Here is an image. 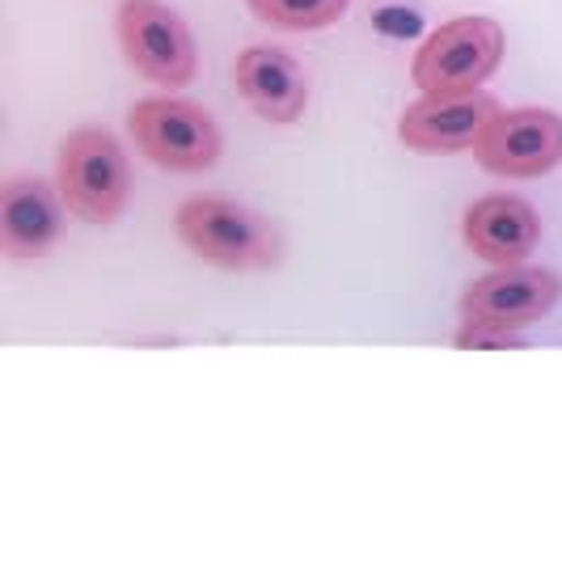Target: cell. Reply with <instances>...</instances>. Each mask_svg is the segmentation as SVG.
<instances>
[{
  "label": "cell",
  "instance_id": "cell-1",
  "mask_svg": "<svg viewBox=\"0 0 562 562\" xmlns=\"http://www.w3.org/2000/svg\"><path fill=\"white\" fill-rule=\"evenodd\" d=\"M178 237L221 271H271L280 267V228L233 199H187L173 216Z\"/></svg>",
  "mask_w": 562,
  "mask_h": 562
},
{
  "label": "cell",
  "instance_id": "cell-2",
  "mask_svg": "<svg viewBox=\"0 0 562 562\" xmlns=\"http://www.w3.org/2000/svg\"><path fill=\"white\" fill-rule=\"evenodd\" d=\"M132 191L127 157L106 127H77L59 144V199L89 225H111Z\"/></svg>",
  "mask_w": 562,
  "mask_h": 562
},
{
  "label": "cell",
  "instance_id": "cell-3",
  "mask_svg": "<svg viewBox=\"0 0 562 562\" xmlns=\"http://www.w3.org/2000/svg\"><path fill=\"white\" fill-rule=\"evenodd\" d=\"M504 59V30L491 18H452L419 47L411 77L427 98L474 93Z\"/></svg>",
  "mask_w": 562,
  "mask_h": 562
},
{
  "label": "cell",
  "instance_id": "cell-4",
  "mask_svg": "<svg viewBox=\"0 0 562 562\" xmlns=\"http://www.w3.org/2000/svg\"><path fill=\"white\" fill-rule=\"evenodd\" d=\"M114 26H119L123 56L144 81L161 85V89H182V85L195 81V38L169 4H161V0H123Z\"/></svg>",
  "mask_w": 562,
  "mask_h": 562
},
{
  "label": "cell",
  "instance_id": "cell-5",
  "mask_svg": "<svg viewBox=\"0 0 562 562\" xmlns=\"http://www.w3.org/2000/svg\"><path fill=\"white\" fill-rule=\"evenodd\" d=\"M127 127L153 166L169 173H199L221 157V132L212 114L182 98H148L127 111Z\"/></svg>",
  "mask_w": 562,
  "mask_h": 562
},
{
  "label": "cell",
  "instance_id": "cell-6",
  "mask_svg": "<svg viewBox=\"0 0 562 562\" xmlns=\"http://www.w3.org/2000/svg\"><path fill=\"white\" fill-rule=\"evenodd\" d=\"M474 157L499 178H541L562 166V114L541 106L499 111Z\"/></svg>",
  "mask_w": 562,
  "mask_h": 562
},
{
  "label": "cell",
  "instance_id": "cell-7",
  "mask_svg": "<svg viewBox=\"0 0 562 562\" xmlns=\"http://www.w3.org/2000/svg\"><path fill=\"white\" fill-rule=\"evenodd\" d=\"M499 102L491 93H457V98H427L406 106L397 123V140L415 153H465L479 148Z\"/></svg>",
  "mask_w": 562,
  "mask_h": 562
},
{
  "label": "cell",
  "instance_id": "cell-8",
  "mask_svg": "<svg viewBox=\"0 0 562 562\" xmlns=\"http://www.w3.org/2000/svg\"><path fill=\"white\" fill-rule=\"evenodd\" d=\"M562 283L554 271L546 267H499L495 276H482L465 288L461 296V313L465 322H499V326H529L537 317L559 305Z\"/></svg>",
  "mask_w": 562,
  "mask_h": 562
},
{
  "label": "cell",
  "instance_id": "cell-9",
  "mask_svg": "<svg viewBox=\"0 0 562 562\" xmlns=\"http://www.w3.org/2000/svg\"><path fill=\"white\" fill-rule=\"evenodd\" d=\"M237 89L267 123H296L310 102V81L283 47H250L237 56Z\"/></svg>",
  "mask_w": 562,
  "mask_h": 562
},
{
  "label": "cell",
  "instance_id": "cell-10",
  "mask_svg": "<svg viewBox=\"0 0 562 562\" xmlns=\"http://www.w3.org/2000/svg\"><path fill=\"white\" fill-rule=\"evenodd\" d=\"M537 237H541V221L516 195H486L465 212V246L495 267L525 262L537 250Z\"/></svg>",
  "mask_w": 562,
  "mask_h": 562
},
{
  "label": "cell",
  "instance_id": "cell-11",
  "mask_svg": "<svg viewBox=\"0 0 562 562\" xmlns=\"http://www.w3.org/2000/svg\"><path fill=\"white\" fill-rule=\"evenodd\" d=\"M59 237V203L47 182L13 178L0 191V246L13 262H34Z\"/></svg>",
  "mask_w": 562,
  "mask_h": 562
},
{
  "label": "cell",
  "instance_id": "cell-12",
  "mask_svg": "<svg viewBox=\"0 0 562 562\" xmlns=\"http://www.w3.org/2000/svg\"><path fill=\"white\" fill-rule=\"evenodd\" d=\"M351 0H250V13L280 30H322L335 26Z\"/></svg>",
  "mask_w": 562,
  "mask_h": 562
},
{
  "label": "cell",
  "instance_id": "cell-13",
  "mask_svg": "<svg viewBox=\"0 0 562 562\" xmlns=\"http://www.w3.org/2000/svg\"><path fill=\"white\" fill-rule=\"evenodd\" d=\"M520 342L525 338L499 322H465V330L457 335V347H520Z\"/></svg>",
  "mask_w": 562,
  "mask_h": 562
}]
</instances>
